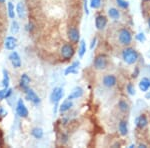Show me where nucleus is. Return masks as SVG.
<instances>
[{
	"mask_svg": "<svg viewBox=\"0 0 150 148\" xmlns=\"http://www.w3.org/2000/svg\"><path fill=\"white\" fill-rule=\"evenodd\" d=\"M139 147H143V148H145V147H146V145H144V144H140V145H139Z\"/></svg>",
	"mask_w": 150,
	"mask_h": 148,
	"instance_id": "c9c22d12",
	"label": "nucleus"
},
{
	"mask_svg": "<svg viewBox=\"0 0 150 148\" xmlns=\"http://www.w3.org/2000/svg\"><path fill=\"white\" fill-rule=\"evenodd\" d=\"M93 64H94V67L95 69L97 70H104L107 67L108 65V61H107V57L103 54H99L97 56L95 57L93 61Z\"/></svg>",
	"mask_w": 150,
	"mask_h": 148,
	"instance_id": "39448f33",
	"label": "nucleus"
},
{
	"mask_svg": "<svg viewBox=\"0 0 150 148\" xmlns=\"http://www.w3.org/2000/svg\"><path fill=\"white\" fill-rule=\"evenodd\" d=\"M108 15L110 16V18L115 19V20L120 17L119 11H118V9H116V8H110L109 10H108Z\"/></svg>",
	"mask_w": 150,
	"mask_h": 148,
	"instance_id": "a878e982",
	"label": "nucleus"
},
{
	"mask_svg": "<svg viewBox=\"0 0 150 148\" xmlns=\"http://www.w3.org/2000/svg\"><path fill=\"white\" fill-rule=\"evenodd\" d=\"M10 30H11L12 34H16V33H18V31L20 30V26H19V23L16 20H14V19L12 20V22H11Z\"/></svg>",
	"mask_w": 150,
	"mask_h": 148,
	"instance_id": "bb28decb",
	"label": "nucleus"
},
{
	"mask_svg": "<svg viewBox=\"0 0 150 148\" xmlns=\"http://www.w3.org/2000/svg\"><path fill=\"white\" fill-rule=\"evenodd\" d=\"M3 79L1 81V85L4 88H8L9 84H10V77H9V73L6 69H3Z\"/></svg>",
	"mask_w": 150,
	"mask_h": 148,
	"instance_id": "6ab92c4d",
	"label": "nucleus"
},
{
	"mask_svg": "<svg viewBox=\"0 0 150 148\" xmlns=\"http://www.w3.org/2000/svg\"><path fill=\"white\" fill-rule=\"evenodd\" d=\"M107 25V18L104 15H97L95 18V26L98 30H102Z\"/></svg>",
	"mask_w": 150,
	"mask_h": 148,
	"instance_id": "4468645a",
	"label": "nucleus"
},
{
	"mask_svg": "<svg viewBox=\"0 0 150 148\" xmlns=\"http://www.w3.org/2000/svg\"><path fill=\"white\" fill-rule=\"evenodd\" d=\"M30 82H31L30 77H29L26 73H23L21 75L20 79H19V86H20V88L22 89L23 91H26L29 88Z\"/></svg>",
	"mask_w": 150,
	"mask_h": 148,
	"instance_id": "9b49d317",
	"label": "nucleus"
},
{
	"mask_svg": "<svg viewBox=\"0 0 150 148\" xmlns=\"http://www.w3.org/2000/svg\"><path fill=\"white\" fill-rule=\"evenodd\" d=\"M80 65V62L79 61H75L72 63L71 65H69L64 71L65 75H69V74H77L78 73V67Z\"/></svg>",
	"mask_w": 150,
	"mask_h": 148,
	"instance_id": "2eb2a0df",
	"label": "nucleus"
},
{
	"mask_svg": "<svg viewBox=\"0 0 150 148\" xmlns=\"http://www.w3.org/2000/svg\"><path fill=\"white\" fill-rule=\"evenodd\" d=\"M118 40H119L120 44L122 45H128L131 43L132 41V35L128 29L123 28L119 31V35H118Z\"/></svg>",
	"mask_w": 150,
	"mask_h": 148,
	"instance_id": "f03ea898",
	"label": "nucleus"
},
{
	"mask_svg": "<svg viewBox=\"0 0 150 148\" xmlns=\"http://www.w3.org/2000/svg\"><path fill=\"white\" fill-rule=\"evenodd\" d=\"M18 45V41L16 39V37L14 36H7L5 41H4V47L6 50L9 51H13Z\"/></svg>",
	"mask_w": 150,
	"mask_h": 148,
	"instance_id": "6e6552de",
	"label": "nucleus"
},
{
	"mask_svg": "<svg viewBox=\"0 0 150 148\" xmlns=\"http://www.w3.org/2000/svg\"><path fill=\"white\" fill-rule=\"evenodd\" d=\"M16 113L19 117L21 118H27L29 115L28 109L26 107L25 103L22 99H18L17 104H16Z\"/></svg>",
	"mask_w": 150,
	"mask_h": 148,
	"instance_id": "423d86ee",
	"label": "nucleus"
},
{
	"mask_svg": "<svg viewBox=\"0 0 150 148\" xmlns=\"http://www.w3.org/2000/svg\"><path fill=\"white\" fill-rule=\"evenodd\" d=\"M126 89H127V92L130 94V95H134V94H135V89H134V86H133L131 83L128 84L127 87H126Z\"/></svg>",
	"mask_w": 150,
	"mask_h": 148,
	"instance_id": "7c9ffc66",
	"label": "nucleus"
},
{
	"mask_svg": "<svg viewBox=\"0 0 150 148\" xmlns=\"http://www.w3.org/2000/svg\"><path fill=\"white\" fill-rule=\"evenodd\" d=\"M122 58L127 64L131 65L134 64L138 59V53L136 52V50H134L133 48H125L122 51Z\"/></svg>",
	"mask_w": 150,
	"mask_h": 148,
	"instance_id": "f257e3e1",
	"label": "nucleus"
},
{
	"mask_svg": "<svg viewBox=\"0 0 150 148\" xmlns=\"http://www.w3.org/2000/svg\"><path fill=\"white\" fill-rule=\"evenodd\" d=\"M116 82H117V79H116V77L112 74L105 75V76L103 77V85L105 87H107V88H111V87L115 86Z\"/></svg>",
	"mask_w": 150,
	"mask_h": 148,
	"instance_id": "ddd939ff",
	"label": "nucleus"
},
{
	"mask_svg": "<svg viewBox=\"0 0 150 148\" xmlns=\"http://www.w3.org/2000/svg\"><path fill=\"white\" fill-rule=\"evenodd\" d=\"M118 107H119V109L122 111V112H125V111L128 110L129 106H128V104L126 103V101L121 100V101H119V103H118Z\"/></svg>",
	"mask_w": 150,
	"mask_h": 148,
	"instance_id": "cd10ccee",
	"label": "nucleus"
},
{
	"mask_svg": "<svg viewBox=\"0 0 150 148\" xmlns=\"http://www.w3.org/2000/svg\"><path fill=\"white\" fill-rule=\"evenodd\" d=\"M101 6V0H90V7L93 9H98Z\"/></svg>",
	"mask_w": 150,
	"mask_h": 148,
	"instance_id": "c85d7f7f",
	"label": "nucleus"
},
{
	"mask_svg": "<svg viewBox=\"0 0 150 148\" xmlns=\"http://www.w3.org/2000/svg\"><path fill=\"white\" fill-rule=\"evenodd\" d=\"M83 93H84L83 89H82L80 86H76V87H74V88L72 89L71 93H70L69 95H68L67 99H68V100H74V99H78V98H80V97L83 96Z\"/></svg>",
	"mask_w": 150,
	"mask_h": 148,
	"instance_id": "f8f14e48",
	"label": "nucleus"
},
{
	"mask_svg": "<svg viewBox=\"0 0 150 148\" xmlns=\"http://www.w3.org/2000/svg\"><path fill=\"white\" fill-rule=\"evenodd\" d=\"M150 88V80L148 78H143L139 82V89L143 92H147Z\"/></svg>",
	"mask_w": 150,
	"mask_h": 148,
	"instance_id": "aec40b11",
	"label": "nucleus"
},
{
	"mask_svg": "<svg viewBox=\"0 0 150 148\" xmlns=\"http://www.w3.org/2000/svg\"><path fill=\"white\" fill-rule=\"evenodd\" d=\"M4 2H5V0H0V3H4Z\"/></svg>",
	"mask_w": 150,
	"mask_h": 148,
	"instance_id": "e433bc0d",
	"label": "nucleus"
},
{
	"mask_svg": "<svg viewBox=\"0 0 150 148\" xmlns=\"http://www.w3.org/2000/svg\"><path fill=\"white\" fill-rule=\"evenodd\" d=\"M24 93H25V98L27 99L28 101L32 102L33 104H35V105H38V104H40V102H41L40 97L38 96L37 94H36V92L33 90V89L28 88L26 91H24Z\"/></svg>",
	"mask_w": 150,
	"mask_h": 148,
	"instance_id": "0eeeda50",
	"label": "nucleus"
},
{
	"mask_svg": "<svg viewBox=\"0 0 150 148\" xmlns=\"http://www.w3.org/2000/svg\"><path fill=\"white\" fill-rule=\"evenodd\" d=\"M136 39L139 41V42H144L145 40H146V37H145L144 33H138V34L136 35Z\"/></svg>",
	"mask_w": 150,
	"mask_h": 148,
	"instance_id": "2f4dec72",
	"label": "nucleus"
},
{
	"mask_svg": "<svg viewBox=\"0 0 150 148\" xmlns=\"http://www.w3.org/2000/svg\"><path fill=\"white\" fill-rule=\"evenodd\" d=\"M43 134H44V132H43L42 128L35 127V128H33V129L31 130V135H32L35 139H41V138L43 137Z\"/></svg>",
	"mask_w": 150,
	"mask_h": 148,
	"instance_id": "4be33fe9",
	"label": "nucleus"
},
{
	"mask_svg": "<svg viewBox=\"0 0 150 148\" xmlns=\"http://www.w3.org/2000/svg\"><path fill=\"white\" fill-rule=\"evenodd\" d=\"M7 9H8V16L10 19H14L16 15V8H14V5L12 2H8L7 4Z\"/></svg>",
	"mask_w": 150,
	"mask_h": 148,
	"instance_id": "b1692460",
	"label": "nucleus"
},
{
	"mask_svg": "<svg viewBox=\"0 0 150 148\" xmlns=\"http://www.w3.org/2000/svg\"><path fill=\"white\" fill-rule=\"evenodd\" d=\"M12 94V88L8 87V88H2L0 89V101H2L3 99H7L10 97Z\"/></svg>",
	"mask_w": 150,
	"mask_h": 148,
	"instance_id": "a211bd4d",
	"label": "nucleus"
},
{
	"mask_svg": "<svg viewBox=\"0 0 150 148\" xmlns=\"http://www.w3.org/2000/svg\"><path fill=\"white\" fill-rule=\"evenodd\" d=\"M87 3H88V2H87V0H84V11H85V13L88 15L89 11H88V7H87Z\"/></svg>",
	"mask_w": 150,
	"mask_h": 148,
	"instance_id": "f704fd0d",
	"label": "nucleus"
},
{
	"mask_svg": "<svg viewBox=\"0 0 150 148\" xmlns=\"http://www.w3.org/2000/svg\"><path fill=\"white\" fill-rule=\"evenodd\" d=\"M143 1H150V0H143Z\"/></svg>",
	"mask_w": 150,
	"mask_h": 148,
	"instance_id": "58836bf2",
	"label": "nucleus"
},
{
	"mask_svg": "<svg viewBox=\"0 0 150 148\" xmlns=\"http://www.w3.org/2000/svg\"><path fill=\"white\" fill-rule=\"evenodd\" d=\"M73 106V103H72V100H65L64 102H62L61 105L59 106V112L60 113H64L66 111H68L71 109V107Z\"/></svg>",
	"mask_w": 150,
	"mask_h": 148,
	"instance_id": "dca6fc26",
	"label": "nucleus"
},
{
	"mask_svg": "<svg viewBox=\"0 0 150 148\" xmlns=\"http://www.w3.org/2000/svg\"><path fill=\"white\" fill-rule=\"evenodd\" d=\"M147 124H148V120H147V118L145 115L139 116V117L136 119V125H137V127L140 128V129L145 128L147 126Z\"/></svg>",
	"mask_w": 150,
	"mask_h": 148,
	"instance_id": "f3484780",
	"label": "nucleus"
},
{
	"mask_svg": "<svg viewBox=\"0 0 150 148\" xmlns=\"http://www.w3.org/2000/svg\"><path fill=\"white\" fill-rule=\"evenodd\" d=\"M96 41H97V38H96V37H94L93 39H92V41H91V44H90V49H93V48H94V46H95V44H96Z\"/></svg>",
	"mask_w": 150,
	"mask_h": 148,
	"instance_id": "72a5a7b5",
	"label": "nucleus"
},
{
	"mask_svg": "<svg viewBox=\"0 0 150 148\" xmlns=\"http://www.w3.org/2000/svg\"><path fill=\"white\" fill-rule=\"evenodd\" d=\"M148 26H149V28H150V17L148 19Z\"/></svg>",
	"mask_w": 150,
	"mask_h": 148,
	"instance_id": "4c0bfd02",
	"label": "nucleus"
},
{
	"mask_svg": "<svg viewBox=\"0 0 150 148\" xmlns=\"http://www.w3.org/2000/svg\"><path fill=\"white\" fill-rule=\"evenodd\" d=\"M85 53H86V43H85V41L82 39V40H80V45H79V49H78L79 57L82 58Z\"/></svg>",
	"mask_w": 150,
	"mask_h": 148,
	"instance_id": "393cba45",
	"label": "nucleus"
},
{
	"mask_svg": "<svg viewBox=\"0 0 150 148\" xmlns=\"http://www.w3.org/2000/svg\"><path fill=\"white\" fill-rule=\"evenodd\" d=\"M119 132H120V134L122 135V136H125V135H127V133H128V126H127V122L126 121H124V120H122V121H120L119 122Z\"/></svg>",
	"mask_w": 150,
	"mask_h": 148,
	"instance_id": "5701e85b",
	"label": "nucleus"
},
{
	"mask_svg": "<svg viewBox=\"0 0 150 148\" xmlns=\"http://www.w3.org/2000/svg\"><path fill=\"white\" fill-rule=\"evenodd\" d=\"M67 35H68V38L71 42H73V43L80 42V33H79V30H77L76 28H74V27L69 28L68 32H67Z\"/></svg>",
	"mask_w": 150,
	"mask_h": 148,
	"instance_id": "9d476101",
	"label": "nucleus"
},
{
	"mask_svg": "<svg viewBox=\"0 0 150 148\" xmlns=\"http://www.w3.org/2000/svg\"><path fill=\"white\" fill-rule=\"evenodd\" d=\"M64 95V90L61 87H55L52 90L51 94H50V102L55 104V106H57L58 102L62 99V97Z\"/></svg>",
	"mask_w": 150,
	"mask_h": 148,
	"instance_id": "7ed1b4c3",
	"label": "nucleus"
},
{
	"mask_svg": "<svg viewBox=\"0 0 150 148\" xmlns=\"http://www.w3.org/2000/svg\"><path fill=\"white\" fill-rule=\"evenodd\" d=\"M6 115H7V111L0 105V117H5Z\"/></svg>",
	"mask_w": 150,
	"mask_h": 148,
	"instance_id": "473e14b6",
	"label": "nucleus"
},
{
	"mask_svg": "<svg viewBox=\"0 0 150 148\" xmlns=\"http://www.w3.org/2000/svg\"><path fill=\"white\" fill-rule=\"evenodd\" d=\"M116 2H117L118 6H119L120 8H122V9L128 8V5H129L126 0H116Z\"/></svg>",
	"mask_w": 150,
	"mask_h": 148,
	"instance_id": "c756f323",
	"label": "nucleus"
},
{
	"mask_svg": "<svg viewBox=\"0 0 150 148\" xmlns=\"http://www.w3.org/2000/svg\"><path fill=\"white\" fill-rule=\"evenodd\" d=\"M60 53H61V56L64 60H69L73 57L75 50H74L73 46H72L71 44L66 43V44L62 45L61 50H60Z\"/></svg>",
	"mask_w": 150,
	"mask_h": 148,
	"instance_id": "20e7f679",
	"label": "nucleus"
},
{
	"mask_svg": "<svg viewBox=\"0 0 150 148\" xmlns=\"http://www.w3.org/2000/svg\"><path fill=\"white\" fill-rule=\"evenodd\" d=\"M8 59L14 68H20L21 67V58L16 51H12L9 55Z\"/></svg>",
	"mask_w": 150,
	"mask_h": 148,
	"instance_id": "1a4fd4ad",
	"label": "nucleus"
},
{
	"mask_svg": "<svg viewBox=\"0 0 150 148\" xmlns=\"http://www.w3.org/2000/svg\"><path fill=\"white\" fill-rule=\"evenodd\" d=\"M16 13H17L19 18L22 19L25 17V6H24L22 2H19L17 6H16Z\"/></svg>",
	"mask_w": 150,
	"mask_h": 148,
	"instance_id": "412c9836",
	"label": "nucleus"
}]
</instances>
